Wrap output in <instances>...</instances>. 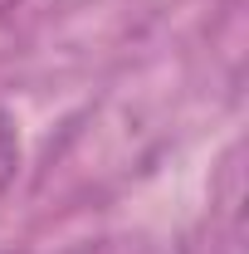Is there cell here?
Wrapping results in <instances>:
<instances>
[{"label":"cell","instance_id":"cell-2","mask_svg":"<svg viewBox=\"0 0 249 254\" xmlns=\"http://www.w3.org/2000/svg\"><path fill=\"white\" fill-rule=\"evenodd\" d=\"M15 5H20V0H0V15H5V10H15Z\"/></svg>","mask_w":249,"mask_h":254},{"label":"cell","instance_id":"cell-1","mask_svg":"<svg viewBox=\"0 0 249 254\" xmlns=\"http://www.w3.org/2000/svg\"><path fill=\"white\" fill-rule=\"evenodd\" d=\"M15 171H20V132H15V123L0 113V195H5V186L15 181Z\"/></svg>","mask_w":249,"mask_h":254}]
</instances>
